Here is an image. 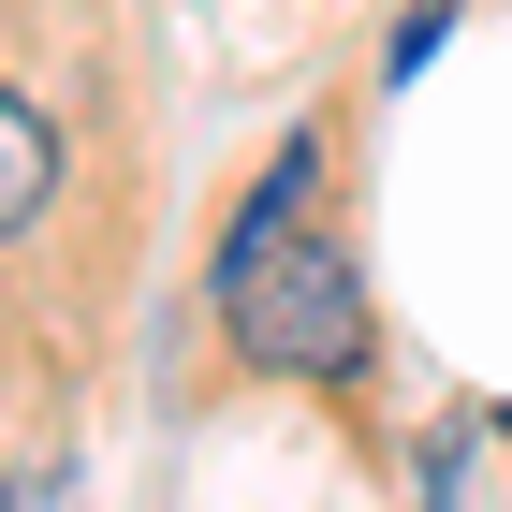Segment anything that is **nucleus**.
<instances>
[{
  "instance_id": "obj_2",
  "label": "nucleus",
  "mask_w": 512,
  "mask_h": 512,
  "mask_svg": "<svg viewBox=\"0 0 512 512\" xmlns=\"http://www.w3.org/2000/svg\"><path fill=\"white\" fill-rule=\"evenodd\" d=\"M44 205H59V132L30 88H0V235H30Z\"/></svg>"
},
{
  "instance_id": "obj_5",
  "label": "nucleus",
  "mask_w": 512,
  "mask_h": 512,
  "mask_svg": "<svg viewBox=\"0 0 512 512\" xmlns=\"http://www.w3.org/2000/svg\"><path fill=\"white\" fill-rule=\"evenodd\" d=\"M425 512H469V425L425 439Z\"/></svg>"
},
{
  "instance_id": "obj_1",
  "label": "nucleus",
  "mask_w": 512,
  "mask_h": 512,
  "mask_svg": "<svg viewBox=\"0 0 512 512\" xmlns=\"http://www.w3.org/2000/svg\"><path fill=\"white\" fill-rule=\"evenodd\" d=\"M220 337L264 381H366V278L337 235H264L220 249Z\"/></svg>"
},
{
  "instance_id": "obj_4",
  "label": "nucleus",
  "mask_w": 512,
  "mask_h": 512,
  "mask_svg": "<svg viewBox=\"0 0 512 512\" xmlns=\"http://www.w3.org/2000/svg\"><path fill=\"white\" fill-rule=\"evenodd\" d=\"M0 512H88V498H74V454H30V469L0 483Z\"/></svg>"
},
{
  "instance_id": "obj_3",
  "label": "nucleus",
  "mask_w": 512,
  "mask_h": 512,
  "mask_svg": "<svg viewBox=\"0 0 512 512\" xmlns=\"http://www.w3.org/2000/svg\"><path fill=\"white\" fill-rule=\"evenodd\" d=\"M308 191H322V132H293V147L249 176V205H235V235L220 249H264V235H308Z\"/></svg>"
}]
</instances>
